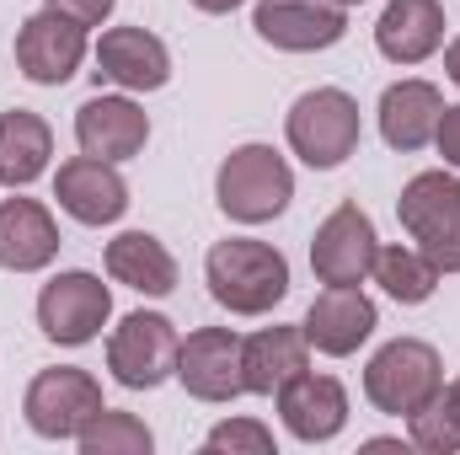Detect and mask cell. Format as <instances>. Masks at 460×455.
Masks as SVG:
<instances>
[{"instance_id": "23", "label": "cell", "mask_w": 460, "mask_h": 455, "mask_svg": "<svg viewBox=\"0 0 460 455\" xmlns=\"http://www.w3.org/2000/svg\"><path fill=\"white\" fill-rule=\"evenodd\" d=\"M49 156H54V129L43 118L27 113V108L0 113V183L5 188L38 183L43 166H49Z\"/></svg>"}, {"instance_id": "10", "label": "cell", "mask_w": 460, "mask_h": 455, "mask_svg": "<svg viewBox=\"0 0 460 455\" xmlns=\"http://www.w3.org/2000/svg\"><path fill=\"white\" fill-rule=\"evenodd\" d=\"M375 252H380V236L375 220L358 210V204H338L311 241V268L322 284H364L375 273Z\"/></svg>"}, {"instance_id": "24", "label": "cell", "mask_w": 460, "mask_h": 455, "mask_svg": "<svg viewBox=\"0 0 460 455\" xmlns=\"http://www.w3.org/2000/svg\"><path fill=\"white\" fill-rule=\"evenodd\" d=\"M375 284L402 306H423L439 284V268L418 246H380L375 252Z\"/></svg>"}, {"instance_id": "19", "label": "cell", "mask_w": 460, "mask_h": 455, "mask_svg": "<svg viewBox=\"0 0 460 455\" xmlns=\"http://www.w3.org/2000/svg\"><path fill=\"white\" fill-rule=\"evenodd\" d=\"M375 43L391 65H423L445 43V5L439 0H391L375 22Z\"/></svg>"}, {"instance_id": "3", "label": "cell", "mask_w": 460, "mask_h": 455, "mask_svg": "<svg viewBox=\"0 0 460 455\" xmlns=\"http://www.w3.org/2000/svg\"><path fill=\"white\" fill-rule=\"evenodd\" d=\"M396 220L439 273H460V177L418 172L396 199Z\"/></svg>"}, {"instance_id": "32", "label": "cell", "mask_w": 460, "mask_h": 455, "mask_svg": "<svg viewBox=\"0 0 460 455\" xmlns=\"http://www.w3.org/2000/svg\"><path fill=\"white\" fill-rule=\"evenodd\" d=\"M450 391H456V402H460V375H456V386H450Z\"/></svg>"}, {"instance_id": "26", "label": "cell", "mask_w": 460, "mask_h": 455, "mask_svg": "<svg viewBox=\"0 0 460 455\" xmlns=\"http://www.w3.org/2000/svg\"><path fill=\"white\" fill-rule=\"evenodd\" d=\"M81 455H145L150 451V429L134 418V413H113L102 407L81 434H75Z\"/></svg>"}, {"instance_id": "6", "label": "cell", "mask_w": 460, "mask_h": 455, "mask_svg": "<svg viewBox=\"0 0 460 455\" xmlns=\"http://www.w3.org/2000/svg\"><path fill=\"white\" fill-rule=\"evenodd\" d=\"M177 348H182V338H177V327L166 317L134 311L108 338V370L128 391H155L166 375H177Z\"/></svg>"}, {"instance_id": "25", "label": "cell", "mask_w": 460, "mask_h": 455, "mask_svg": "<svg viewBox=\"0 0 460 455\" xmlns=\"http://www.w3.org/2000/svg\"><path fill=\"white\" fill-rule=\"evenodd\" d=\"M407 429H412V445L429 455H456L460 451V402L450 386H439L418 413H407Z\"/></svg>"}, {"instance_id": "11", "label": "cell", "mask_w": 460, "mask_h": 455, "mask_svg": "<svg viewBox=\"0 0 460 455\" xmlns=\"http://www.w3.org/2000/svg\"><path fill=\"white\" fill-rule=\"evenodd\" d=\"M252 27L273 49L316 54V49H332L348 32V5H338V0H257Z\"/></svg>"}, {"instance_id": "18", "label": "cell", "mask_w": 460, "mask_h": 455, "mask_svg": "<svg viewBox=\"0 0 460 455\" xmlns=\"http://www.w3.org/2000/svg\"><path fill=\"white\" fill-rule=\"evenodd\" d=\"M59 257V226L38 199H5L0 204V268L38 273Z\"/></svg>"}, {"instance_id": "22", "label": "cell", "mask_w": 460, "mask_h": 455, "mask_svg": "<svg viewBox=\"0 0 460 455\" xmlns=\"http://www.w3.org/2000/svg\"><path fill=\"white\" fill-rule=\"evenodd\" d=\"M108 273L139 295H172L177 290V257L150 230H123L118 241H108Z\"/></svg>"}, {"instance_id": "1", "label": "cell", "mask_w": 460, "mask_h": 455, "mask_svg": "<svg viewBox=\"0 0 460 455\" xmlns=\"http://www.w3.org/2000/svg\"><path fill=\"white\" fill-rule=\"evenodd\" d=\"M204 279H209V295L235 317H262L289 295L284 252H273L268 241H246V236H230V241L209 246Z\"/></svg>"}, {"instance_id": "8", "label": "cell", "mask_w": 460, "mask_h": 455, "mask_svg": "<svg viewBox=\"0 0 460 455\" xmlns=\"http://www.w3.org/2000/svg\"><path fill=\"white\" fill-rule=\"evenodd\" d=\"M113 317V295L97 273H59L43 284L38 295V327L49 343H65V348H81L102 333V322Z\"/></svg>"}, {"instance_id": "13", "label": "cell", "mask_w": 460, "mask_h": 455, "mask_svg": "<svg viewBox=\"0 0 460 455\" xmlns=\"http://www.w3.org/2000/svg\"><path fill=\"white\" fill-rule=\"evenodd\" d=\"M54 199L70 220L81 226H113L128 210V183L118 177V161H97V156H75L59 166L54 177Z\"/></svg>"}, {"instance_id": "16", "label": "cell", "mask_w": 460, "mask_h": 455, "mask_svg": "<svg viewBox=\"0 0 460 455\" xmlns=\"http://www.w3.org/2000/svg\"><path fill=\"white\" fill-rule=\"evenodd\" d=\"M279 413H284V429L305 445H322L332 434H343L348 424V391L332 375H295L289 386H279Z\"/></svg>"}, {"instance_id": "31", "label": "cell", "mask_w": 460, "mask_h": 455, "mask_svg": "<svg viewBox=\"0 0 460 455\" xmlns=\"http://www.w3.org/2000/svg\"><path fill=\"white\" fill-rule=\"evenodd\" d=\"M193 5H199V11H209V16H220V11H235L241 0H193Z\"/></svg>"}, {"instance_id": "14", "label": "cell", "mask_w": 460, "mask_h": 455, "mask_svg": "<svg viewBox=\"0 0 460 455\" xmlns=\"http://www.w3.org/2000/svg\"><path fill=\"white\" fill-rule=\"evenodd\" d=\"M97 76L123 92H161L172 76V54L145 27H108L97 43Z\"/></svg>"}, {"instance_id": "28", "label": "cell", "mask_w": 460, "mask_h": 455, "mask_svg": "<svg viewBox=\"0 0 460 455\" xmlns=\"http://www.w3.org/2000/svg\"><path fill=\"white\" fill-rule=\"evenodd\" d=\"M434 145H439L445 166H456V172H460V103H456V108H445V113H439V129H434Z\"/></svg>"}, {"instance_id": "21", "label": "cell", "mask_w": 460, "mask_h": 455, "mask_svg": "<svg viewBox=\"0 0 460 455\" xmlns=\"http://www.w3.org/2000/svg\"><path fill=\"white\" fill-rule=\"evenodd\" d=\"M439 113H445L439 86H429V81H396L380 97V134H385L391 150H423L434 139V129H439Z\"/></svg>"}, {"instance_id": "2", "label": "cell", "mask_w": 460, "mask_h": 455, "mask_svg": "<svg viewBox=\"0 0 460 455\" xmlns=\"http://www.w3.org/2000/svg\"><path fill=\"white\" fill-rule=\"evenodd\" d=\"M215 199H220V210H226L230 220L262 226V220H273V215L289 210L295 172H289V161L273 145H241V150L226 156V166L215 177Z\"/></svg>"}, {"instance_id": "20", "label": "cell", "mask_w": 460, "mask_h": 455, "mask_svg": "<svg viewBox=\"0 0 460 455\" xmlns=\"http://www.w3.org/2000/svg\"><path fill=\"white\" fill-rule=\"evenodd\" d=\"M241 364H246V391L279 397V386L305 375L311 338H305V327H262V333L241 338Z\"/></svg>"}, {"instance_id": "4", "label": "cell", "mask_w": 460, "mask_h": 455, "mask_svg": "<svg viewBox=\"0 0 460 455\" xmlns=\"http://www.w3.org/2000/svg\"><path fill=\"white\" fill-rule=\"evenodd\" d=\"M284 134H289V150L305 166L332 172L358 150V103L348 92H338V86H316V92H305L289 108Z\"/></svg>"}, {"instance_id": "5", "label": "cell", "mask_w": 460, "mask_h": 455, "mask_svg": "<svg viewBox=\"0 0 460 455\" xmlns=\"http://www.w3.org/2000/svg\"><path fill=\"white\" fill-rule=\"evenodd\" d=\"M439 386H445L439 353H434L423 338L385 343V348L369 359V370H364V397H369L380 413H391V418L418 413V407H423Z\"/></svg>"}, {"instance_id": "27", "label": "cell", "mask_w": 460, "mask_h": 455, "mask_svg": "<svg viewBox=\"0 0 460 455\" xmlns=\"http://www.w3.org/2000/svg\"><path fill=\"white\" fill-rule=\"evenodd\" d=\"M209 455H273V434L257 424V418H230V424H215L209 440H204Z\"/></svg>"}, {"instance_id": "15", "label": "cell", "mask_w": 460, "mask_h": 455, "mask_svg": "<svg viewBox=\"0 0 460 455\" xmlns=\"http://www.w3.org/2000/svg\"><path fill=\"white\" fill-rule=\"evenodd\" d=\"M369 333H375V300L358 284H327L305 311V338L316 353L348 359Z\"/></svg>"}, {"instance_id": "33", "label": "cell", "mask_w": 460, "mask_h": 455, "mask_svg": "<svg viewBox=\"0 0 460 455\" xmlns=\"http://www.w3.org/2000/svg\"><path fill=\"white\" fill-rule=\"evenodd\" d=\"M338 5H364V0H338Z\"/></svg>"}, {"instance_id": "12", "label": "cell", "mask_w": 460, "mask_h": 455, "mask_svg": "<svg viewBox=\"0 0 460 455\" xmlns=\"http://www.w3.org/2000/svg\"><path fill=\"white\" fill-rule=\"evenodd\" d=\"M177 380L199 402H235L246 391V364H241V338L230 327H199L177 348Z\"/></svg>"}, {"instance_id": "7", "label": "cell", "mask_w": 460, "mask_h": 455, "mask_svg": "<svg viewBox=\"0 0 460 455\" xmlns=\"http://www.w3.org/2000/svg\"><path fill=\"white\" fill-rule=\"evenodd\" d=\"M22 413L27 424L43 434V440H75L97 413H102V386L75 370V364H59V370H43L32 375L27 397H22Z\"/></svg>"}, {"instance_id": "17", "label": "cell", "mask_w": 460, "mask_h": 455, "mask_svg": "<svg viewBox=\"0 0 460 455\" xmlns=\"http://www.w3.org/2000/svg\"><path fill=\"white\" fill-rule=\"evenodd\" d=\"M75 139H81V156L128 161V156L145 150L150 118L139 113L128 97H92V103H81V113H75Z\"/></svg>"}, {"instance_id": "30", "label": "cell", "mask_w": 460, "mask_h": 455, "mask_svg": "<svg viewBox=\"0 0 460 455\" xmlns=\"http://www.w3.org/2000/svg\"><path fill=\"white\" fill-rule=\"evenodd\" d=\"M445 70H450V81L460 86V38L450 43V49H445Z\"/></svg>"}, {"instance_id": "9", "label": "cell", "mask_w": 460, "mask_h": 455, "mask_svg": "<svg viewBox=\"0 0 460 455\" xmlns=\"http://www.w3.org/2000/svg\"><path fill=\"white\" fill-rule=\"evenodd\" d=\"M86 59V22L65 11H38L16 32V65L38 86H65Z\"/></svg>"}, {"instance_id": "29", "label": "cell", "mask_w": 460, "mask_h": 455, "mask_svg": "<svg viewBox=\"0 0 460 455\" xmlns=\"http://www.w3.org/2000/svg\"><path fill=\"white\" fill-rule=\"evenodd\" d=\"M49 11H65V16H75V22L97 27V22L113 11V0H49Z\"/></svg>"}]
</instances>
